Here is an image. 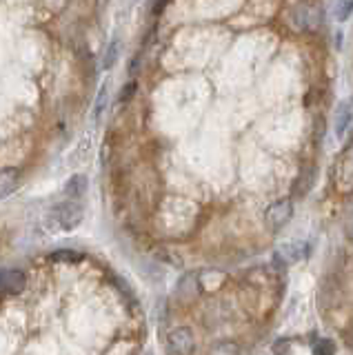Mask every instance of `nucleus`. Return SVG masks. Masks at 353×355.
Listing matches in <instances>:
<instances>
[{
	"label": "nucleus",
	"instance_id": "obj_1",
	"mask_svg": "<svg viewBox=\"0 0 353 355\" xmlns=\"http://www.w3.org/2000/svg\"><path fill=\"white\" fill-rule=\"evenodd\" d=\"M85 218V209L78 200H67V202H60L53 207L47 218H45V227L51 231H74L80 225Z\"/></svg>",
	"mask_w": 353,
	"mask_h": 355
},
{
	"label": "nucleus",
	"instance_id": "obj_2",
	"mask_svg": "<svg viewBox=\"0 0 353 355\" xmlns=\"http://www.w3.org/2000/svg\"><path fill=\"white\" fill-rule=\"evenodd\" d=\"M325 11L313 0H302L295 7H291L289 11V25L298 31V33H309L316 31L320 25H322Z\"/></svg>",
	"mask_w": 353,
	"mask_h": 355
},
{
	"label": "nucleus",
	"instance_id": "obj_3",
	"mask_svg": "<svg viewBox=\"0 0 353 355\" xmlns=\"http://www.w3.org/2000/svg\"><path fill=\"white\" fill-rule=\"evenodd\" d=\"M291 218H293V200L291 198L275 200V202L269 205L262 214V222H264V227H267L269 233L282 231L291 222Z\"/></svg>",
	"mask_w": 353,
	"mask_h": 355
},
{
	"label": "nucleus",
	"instance_id": "obj_4",
	"mask_svg": "<svg viewBox=\"0 0 353 355\" xmlns=\"http://www.w3.org/2000/svg\"><path fill=\"white\" fill-rule=\"evenodd\" d=\"M196 349V336L189 327H178L167 336L169 353H191Z\"/></svg>",
	"mask_w": 353,
	"mask_h": 355
},
{
	"label": "nucleus",
	"instance_id": "obj_5",
	"mask_svg": "<svg viewBox=\"0 0 353 355\" xmlns=\"http://www.w3.org/2000/svg\"><path fill=\"white\" fill-rule=\"evenodd\" d=\"M27 286V277L23 271L18 269H9L0 273V288L7 293H20Z\"/></svg>",
	"mask_w": 353,
	"mask_h": 355
},
{
	"label": "nucleus",
	"instance_id": "obj_6",
	"mask_svg": "<svg viewBox=\"0 0 353 355\" xmlns=\"http://www.w3.org/2000/svg\"><path fill=\"white\" fill-rule=\"evenodd\" d=\"M18 178H20V171L16 166H5V169H0V200L14 193V189L18 187Z\"/></svg>",
	"mask_w": 353,
	"mask_h": 355
},
{
	"label": "nucleus",
	"instance_id": "obj_7",
	"mask_svg": "<svg viewBox=\"0 0 353 355\" xmlns=\"http://www.w3.org/2000/svg\"><path fill=\"white\" fill-rule=\"evenodd\" d=\"M87 187H89V180H87V175L83 173H76L71 175L67 182H64V196L71 198V200H80L85 193H87Z\"/></svg>",
	"mask_w": 353,
	"mask_h": 355
},
{
	"label": "nucleus",
	"instance_id": "obj_8",
	"mask_svg": "<svg viewBox=\"0 0 353 355\" xmlns=\"http://www.w3.org/2000/svg\"><path fill=\"white\" fill-rule=\"evenodd\" d=\"M178 297L180 300H191L198 295V275L196 273H187L182 280L178 282Z\"/></svg>",
	"mask_w": 353,
	"mask_h": 355
},
{
	"label": "nucleus",
	"instance_id": "obj_9",
	"mask_svg": "<svg viewBox=\"0 0 353 355\" xmlns=\"http://www.w3.org/2000/svg\"><path fill=\"white\" fill-rule=\"evenodd\" d=\"M304 255V244L302 242H291V244H284V247L278 249V258L284 260V264H293L298 262Z\"/></svg>",
	"mask_w": 353,
	"mask_h": 355
},
{
	"label": "nucleus",
	"instance_id": "obj_10",
	"mask_svg": "<svg viewBox=\"0 0 353 355\" xmlns=\"http://www.w3.org/2000/svg\"><path fill=\"white\" fill-rule=\"evenodd\" d=\"M349 120H351V105L349 103H342L338 107V116H336V133H338V136H342V133L347 131Z\"/></svg>",
	"mask_w": 353,
	"mask_h": 355
},
{
	"label": "nucleus",
	"instance_id": "obj_11",
	"mask_svg": "<svg viewBox=\"0 0 353 355\" xmlns=\"http://www.w3.org/2000/svg\"><path fill=\"white\" fill-rule=\"evenodd\" d=\"M118 58H120V40H112L107 44V49H105L103 67H105V69H112V67L118 62Z\"/></svg>",
	"mask_w": 353,
	"mask_h": 355
},
{
	"label": "nucleus",
	"instance_id": "obj_12",
	"mask_svg": "<svg viewBox=\"0 0 353 355\" xmlns=\"http://www.w3.org/2000/svg\"><path fill=\"white\" fill-rule=\"evenodd\" d=\"M353 14V0H338L336 5V20L338 22H347Z\"/></svg>",
	"mask_w": 353,
	"mask_h": 355
},
{
	"label": "nucleus",
	"instance_id": "obj_13",
	"mask_svg": "<svg viewBox=\"0 0 353 355\" xmlns=\"http://www.w3.org/2000/svg\"><path fill=\"white\" fill-rule=\"evenodd\" d=\"M316 182V171L309 169L307 173L300 175V180H298V187H295V193H309V189L313 187Z\"/></svg>",
	"mask_w": 353,
	"mask_h": 355
},
{
	"label": "nucleus",
	"instance_id": "obj_14",
	"mask_svg": "<svg viewBox=\"0 0 353 355\" xmlns=\"http://www.w3.org/2000/svg\"><path fill=\"white\" fill-rule=\"evenodd\" d=\"M107 85L101 89V92H98V98H96V105H94V118L98 120L103 116V111H105V107H107V96H109V92H107Z\"/></svg>",
	"mask_w": 353,
	"mask_h": 355
},
{
	"label": "nucleus",
	"instance_id": "obj_15",
	"mask_svg": "<svg viewBox=\"0 0 353 355\" xmlns=\"http://www.w3.org/2000/svg\"><path fill=\"white\" fill-rule=\"evenodd\" d=\"M51 260L53 262H74V260H80V255L74 251H58L51 255Z\"/></svg>",
	"mask_w": 353,
	"mask_h": 355
},
{
	"label": "nucleus",
	"instance_id": "obj_16",
	"mask_svg": "<svg viewBox=\"0 0 353 355\" xmlns=\"http://www.w3.org/2000/svg\"><path fill=\"white\" fill-rule=\"evenodd\" d=\"M136 89H138L136 80H129V83H127V85L123 87V92H120V103H127V100H131V98H134Z\"/></svg>",
	"mask_w": 353,
	"mask_h": 355
},
{
	"label": "nucleus",
	"instance_id": "obj_17",
	"mask_svg": "<svg viewBox=\"0 0 353 355\" xmlns=\"http://www.w3.org/2000/svg\"><path fill=\"white\" fill-rule=\"evenodd\" d=\"M313 353H334V344L329 340H320L313 347Z\"/></svg>",
	"mask_w": 353,
	"mask_h": 355
},
{
	"label": "nucleus",
	"instance_id": "obj_18",
	"mask_svg": "<svg viewBox=\"0 0 353 355\" xmlns=\"http://www.w3.org/2000/svg\"><path fill=\"white\" fill-rule=\"evenodd\" d=\"M214 353H238V347L236 344H227V347H223V344H218V347L212 349Z\"/></svg>",
	"mask_w": 353,
	"mask_h": 355
},
{
	"label": "nucleus",
	"instance_id": "obj_19",
	"mask_svg": "<svg viewBox=\"0 0 353 355\" xmlns=\"http://www.w3.org/2000/svg\"><path fill=\"white\" fill-rule=\"evenodd\" d=\"M351 236H353V229H351Z\"/></svg>",
	"mask_w": 353,
	"mask_h": 355
}]
</instances>
